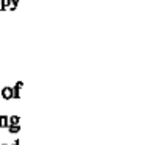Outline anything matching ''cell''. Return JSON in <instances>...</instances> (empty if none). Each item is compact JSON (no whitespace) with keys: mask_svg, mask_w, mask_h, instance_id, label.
Listing matches in <instances>:
<instances>
[{"mask_svg":"<svg viewBox=\"0 0 150 145\" xmlns=\"http://www.w3.org/2000/svg\"><path fill=\"white\" fill-rule=\"evenodd\" d=\"M2 145H8V144H2Z\"/></svg>","mask_w":150,"mask_h":145,"instance_id":"cell-6","label":"cell"},{"mask_svg":"<svg viewBox=\"0 0 150 145\" xmlns=\"http://www.w3.org/2000/svg\"><path fill=\"white\" fill-rule=\"evenodd\" d=\"M8 120H9V125H19V122H21V119H19L17 115H11V117H8Z\"/></svg>","mask_w":150,"mask_h":145,"instance_id":"cell-3","label":"cell"},{"mask_svg":"<svg viewBox=\"0 0 150 145\" xmlns=\"http://www.w3.org/2000/svg\"><path fill=\"white\" fill-rule=\"evenodd\" d=\"M13 145H21V142H19V139H16V140H14V142H13Z\"/></svg>","mask_w":150,"mask_h":145,"instance_id":"cell-5","label":"cell"},{"mask_svg":"<svg viewBox=\"0 0 150 145\" xmlns=\"http://www.w3.org/2000/svg\"><path fill=\"white\" fill-rule=\"evenodd\" d=\"M2 97L5 98V100H9V98H13V87H9V86L3 87V89H2Z\"/></svg>","mask_w":150,"mask_h":145,"instance_id":"cell-1","label":"cell"},{"mask_svg":"<svg viewBox=\"0 0 150 145\" xmlns=\"http://www.w3.org/2000/svg\"><path fill=\"white\" fill-rule=\"evenodd\" d=\"M9 133H19L21 131V125H8Z\"/></svg>","mask_w":150,"mask_h":145,"instance_id":"cell-4","label":"cell"},{"mask_svg":"<svg viewBox=\"0 0 150 145\" xmlns=\"http://www.w3.org/2000/svg\"><path fill=\"white\" fill-rule=\"evenodd\" d=\"M8 125H9L8 115H0V128H8Z\"/></svg>","mask_w":150,"mask_h":145,"instance_id":"cell-2","label":"cell"}]
</instances>
